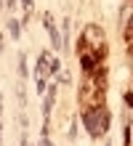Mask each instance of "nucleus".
I'll list each match as a JSON object with an SVG mask.
<instances>
[{"instance_id": "f257e3e1", "label": "nucleus", "mask_w": 133, "mask_h": 146, "mask_svg": "<svg viewBox=\"0 0 133 146\" xmlns=\"http://www.w3.org/2000/svg\"><path fill=\"white\" fill-rule=\"evenodd\" d=\"M85 125H88V130H91L93 135H99V133H104L106 130V114L104 111H88L85 114Z\"/></svg>"}]
</instances>
